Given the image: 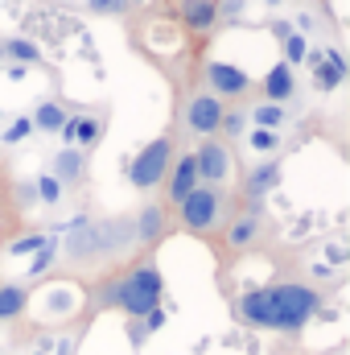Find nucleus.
I'll list each match as a JSON object with an SVG mask.
<instances>
[{"mask_svg": "<svg viewBox=\"0 0 350 355\" xmlns=\"http://www.w3.org/2000/svg\"><path fill=\"white\" fill-rule=\"evenodd\" d=\"M29 306V289L25 285H0V322H17Z\"/></svg>", "mask_w": 350, "mask_h": 355, "instance_id": "nucleus-16", "label": "nucleus"}, {"mask_svg": "<svg viewBox=\"0 0 350 355\" xmlns=\"http://www.w3.org/2000/svg\"><path fill=\"white\" fill-rule=\"evenodd\" d=\"M29 132H33V120H29V116H21V120H12V124L0 132V141H4V145H17V141H25Z\"/></svg>", "mask_w": 350, "mask_h": 355, "instance_id": "nucleus-26", "label": "nucleus"}, {"mask_svg": "<svg viewBox=\"0 0 350 355\" xmlns=\"http://www.w3.org/2000/svg\"><path fill=\"white\" fill-rule=\"evenodd\" d=\"M29 120H33V128H37V132H58V128L66 124V107H62L58 99H46Z\"/></svg>", "mask_w": 350, "mask_h": 355, "instance_id": "nucleus-17", "label": "nucleus"}, {"mask_svg": "<svg viewBox=\"0 0 350 355\" xmlns=\"http://www.w3.org/2000/svg\"><path fill=\"white\" fill-rule=\"evenodd\" d=\"M33 190H37V202H46V207H58L62 194H66V186H62L54 174H37L33 178Z\"/></svg>", "mask_w": 350, "mask_h": 355, "instance_id": "nucleus-19", "label": "nucleus"}, {"mask_svg": "<svg viewBox=\"0 0 350 355\" xmlns=\"http://www.w3.org/2000/svg\"><path fill=\"white\" fill-rule=\"evenodd\" d=\"M165 227H169V215H165V207L161 202H149V207H140V215L132 219V244H157L161 236H165Z\"/></svg>", "mask_w": 350, "mask_h": 355, "instance_id": "nucleus-10", "label": "nucleus"}, {"mask_svg": "<svg viewBox=\"0 0 350 355\" xmlns=\"http://www.w3.org/2000/svg\"><path fill=\"white\" fill-rule=\"evenodd\" d=\"M194 166H198V182L202 186H227L231 174H235V157H231V145H223V141H214V137H206L198 149H194Z\"/></svg>", "mask_w": 350, "mask_h": 355, "instance_id": "nucleus-5", "label": "nucleus"}, {"mask_svg": "<svg viewBox=\"0 0 350 355\" xmlns=\"http://www.w3.org/2000/svg\"><path fill=\"white\" fill-rule=\"evenodd\" d=\"M223 112H227V103L223 99H214L210 91H198V95H190L185 99V128L194 132V137H214L219 132V124H223Z\"/></svg>", "mask_w": 350, "mask_h": 355, "instance_id": "nucleus-6", "label": "nucleus"}, {"mask_svg": "<svg viewBox=\"0 0 350 355\" xmlns=\"http://www.w3.org/2000/svg\"><path fill=\"white\" fill-rule=\"evenodd\" d=\"M50 174L58 178L62 186H79V182L87 178V153H83V149H71V145H66V149H58V153H54V170H50Z\"/></svg>", "mask_w": 350, "mask_h": 355, "instance_id": "nucleus-14", "label": "nucleus"}, {"mask_svg": "<svg viewBox=\"0 0 350 355\" xmlns=\"http://www.w3.org/2000/svg\"><path fill=\"white\" fill-rule=\"evenodd\" d=\"M17 202H21V207H33V202H37V190H33V182H21V186H17Z\"/></svg>", "mask_w": 350, "mask_h": 355, "instance_id": "nucleus-28", "label": "nucleus"}, {"mask_svg": "<svg viewBox=\"0 0 350 355\" xmlns=\"http://www.w3.org/2000/svg\"><path fill=\"white\" fill-rule=\"evenodd\" d=\"M177 21L190 33H210L219 25V0H177Z\"/></svg>", "mask_w": 350, "mask_h": 355, "instance_id": "nucleus-11", "label": "nucleus"}, {"mask_svg": "<svg viewBox=\"0 0 350 355\" xmlns=\"http://www.w3.org/2000/svg\"><path fill=\"white\" fill-rule=\"evenodd\" d=\"M260 240H264L260 202H248V211H239V215L227 223V232H223V244H227V252H248V248H256Z\"/></svg>", "mask_w": 350, "mask_h": 355, "instance_id": "nucleus-7", "label": "nucleus"}, {"mask_svg": "<svg viewBox=\"0 0 350 355\" xmlns=\"http://www.w3.org/2000/svg\"><path fill=\"white\" fill-rule=\"evenodd\" d=\"M305 54H309L305 33H288V37H284V62H288V67H301V62H305Z\"/></svg>", "mask_w": 350, "mask_h": 355, "instance_id": "nucleus-22", "label": "nucleus"}, {"mask_svg": "<svg viewBox=\"0 0 350 355\" xmlns=\"http://www.w3.org/2000/svg\"><path fill=\"white\" fill-rule=\"evenodd\" d=\"M280 182V162H264V166H256L252 174H248V182H243V190H248V202H260L264 194L272 190Z\"/></svg>", "mask_w": 350, "mask_h": 355, "instance_id": "nucleus-15", "label": "nucleus"}, {"mask_svg": "<svg viewBox=\"0 0 350 355\" xmlns=\"http://www.w3.org/2000/svg\"><path fill=\"white\" fill-rule=\"evenodd\" d=\"M223 211H227L223 190H219V186H198V190H190V194L177 202V223H181L185 232H194V236H206V232L219 227Z\"/></svg>", "mask_w": 350, "mask_h": 355, "instance_id": "nucleus-3", "label": "nucleus"}, {"mask_svg": "<svg viewBox=\"0 0 350 355\" xmlns=\"http://www.w3.org/2000/svg\"><path fill=\"white\" fill-rule=\"evenodd\" d=\"M202 75H206V87H210L214 99H239V95L252 91V75L235 62H206Z\"/></svg>", "mask_w": 350, "mask_h": 355, "instance_id": "nucleus-8", "label": "nucleus"}, {"mask_svg": "<svg viewBox=\"0 0 350 355\" xmlns=\"http://www.w3.org/2000/svg\"><path fill=\"white\" fill-rule=\"evenodd\" d=\"M58 261V236H46V244L33 252V265H29V277H42L46 268Z\"/></svg>", "mask_w": 350, "mask_h": 355, "instance_id": "nucleus-21", "label": "nucleus"}, {"mask_svg": "<svg viewBox=\"0 0 350 355\" xmlns=\"http://www.w3.org/2000/svg\"><path fill=\"white\" fill-rule=\"evenodd\" d=\"M305 62H309V71H313V87L317 91H338L342 87V79L350 75L342 50H334V46H326V50H309Z\"/></svg>", "mask_w": 350, "mask_h": 355, "instance_id": "nucleus-9", "label": "nucleus"}, {"mask_svg": "<svg viewBox=\"0 0 350 355\" xmlns=\"http://www.w3.org/2000/svg\"><path fill=\"white\" fill-rule=\"evenodd\" d=\"M202 182H198V166H194V153H181L174 166H169V174H165V194H169V202H181L190 190H198Z\"/></svg>", "mask_w": 350, "mask_h": 355, "instance_id": "nucleus-12", "label": "nucleus"}, {"mask_svg": "<svg viewBox=\"0 0 350 355\" xmlns=\"http://www.w3.org/2000/svg\"><path fill=\"white\" fill-rule=\"evenodd\" d=\"M317 310H322V293L301 281L260 285V289L239 293V302H235L239 322L260 327V331H280V335H297Z\"/></svg>", "mask_w": 350, "mask_h": 355, "instance_id": "nucleus-1", "label": "nucleus"}, {"mask_svg": "<svg viewBox=\"0 0 350 355\" xmlns=\"http://www.w3.org/2000/svg\"><path fill=\"white\" fill-rule=\"evenodd\" d=\"M169 166H174V141H169V137H157V141H149V145L128 162V182L149 194V190H157V186L165 182Z\"/></svg>", "mask_w": 350, "mask_h": 355, "instance_id": "nucleus-4", "label": "nucleus"}, {"mask_svg": "<svg viewBox=\"0 0 350 355\" xmlns=\"http://www.w3.org/2000/svg\"><path fill=\"white\" fill-rule=\"evenodd\" d=\"M248 145H252L256 153H276V149H280V132H272V128H252V132H248Z\"/></svg>", "mask_w": 350, "mask_h": 355, "instance_id": "nucleus-24", "label": "nucleus"}, {"mask_svg": "<svg viewBox=\"0 0 350 355\" xmlns=\"http://www.w3.org/2000/svg\"><path fill=\"white\" fill-rule=\"evenodd\" d=\"M54 355H71V343L62 339V343H58V352H54Z\"/></svg>", "mask_w": 350, "mask_h": 355, "instance_id": "nucleus-30", "label": "nucleus"}, {"mask_svg": "<svg viewBox=\"0 0 350 355\" xmlns=\"http://www.w3.org/2000/svg\"><path fill=\"white\" fill-rule=\"evenodd\" d=\"M87 8L99 17H120V12H128V0H87Z\"/></svg>", "mask_w": 350, "mask_h": 355, "instance_id": "nucleus-27", "label": "nucleus"}, {"mask_svg": "<svg viewBox=\"0 0 350 355\" xmlns=\"http://www.w3.org/2000/svg\"><path fill=\"white\" fill-rule=\"evenodd\" d=\"M95 297H99V306H111V310H120V314H128V318H145L149 310L161 306L165 281H161L157 261H136L132 268L107 277Z\"/></svg>", "mask_w": 350, "mask_h": 355, "instance_id": "nucleus-2", "label": "nucleus"}, {"mask_svg": "<svg viewBox=\"0 0 350 355\" xmlns=\"http://www.w3.org/2000/svg\"><path fill=\"white\" fill-rule=\"evenodd\" d=\"M272 33H276V37H280V42H284V37H288V33H293V25H288V21H276V25H272Z\"/></svg>", "mask_w": 350, "mask_h": 355, "instance_id": "nucleus-29", "label": "nucleus"}, {"mask_svg": "<svg viewBox=\"0 0 350 355\" xmlns=\"http://www.w3.org/2000/svg\"><path fill=\"white\" fill-rule=\"evenodd\" d=\"M46 244V236L42 232H29V236H17L12 244H8V257H33L37 248Z\"/></svg>", "mask_w": 350, "mask_h": 355, "instance_id": "nucleus-25", "label": "nucleus"}, {"mask_svg": "<svg viewBox=\"0 0 350 355\" xmlns=\"http://www.w3.org/2000/svg\"><path fill=\"white\" fill-rule=\"evenodd\" d=\"M252 128H272V132H280V128H284V107H280V103H260V107H252Z\"/></svg>", "mask_w": 350, "mask_h": 355, "instance_id": "nucleus-20", "label": "nucleus"}, {"mask_svg": "<svg viewBox=\"0 0 350 355\" xmlns=\"http://www.w3.org/2000/svg\"><path fill=\"white\" fill-rule=\"evenodd\" d=\"M0 62H4V46H0Z\"/></svg>", "mask_w": 350, "mask_h": 355, "instance_id": "nucleus-31", "label": "nucleus"}, {"mask_svg": "<svg viewBox=\"0 0 350 355\" xmlns=\"http://www.w3.org/2000/svg\"><path fill=\"white\" fill-rule=\"evenodd\" d=\"M243 128H248V112H243V107H227L219 132H223V137H243Z\"/></svg>", "mask_w": 350, "mask_h": 355, "instance_id": "nucleus-23", "label": "nucleus"}, {"mask_svg": "<svg viewBox=\"0 0 350 355\" xmlns=\"http://www.w3.org/2000/svg\"><path fill=\"white\" fill-rule=\"evenodd\" d=\"M260 87H264V95H268V103H280V107H284L288 99H297V75H293V67L280 58V62L264 75Z\"/></svg>", "mask_w": 350, "mask_h": 355, "instance_id": "nucleus-13", "label": "nucleus"}, {"mask_svg": "<svg viewBox=\"0 0 350 355\" xmlns=\"http://www.w3.org/2000/svg\"><path fill=\"white\" fill-rule=\"evenodd\" d=\"M4 46V58H12V62H21V67H37L42 62V50L29 42V37H12V42H0Z\"/></svg>", "mask_w": 350, "mask_h": 355, "instance_id": "nucleus-18", "label": "nucleus"}]
</instances>
